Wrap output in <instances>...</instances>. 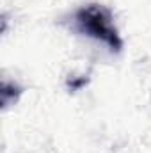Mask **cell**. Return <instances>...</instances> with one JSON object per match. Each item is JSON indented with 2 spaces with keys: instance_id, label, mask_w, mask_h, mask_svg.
<instances>
[{
  "instance_id": "6da1fadb",
  "label": "cell",
  "mask_w": 151,
  "mask_h": 153,
  "mask_svg": "<svg viewBox=\"0 0 151 153\" xmlns=\"http://www.w3.org/2000/svg\"><path fill=\"white\" fill-rule=\"evenodd\" d=\"M75 22L82 34L96 39V41H101L103 45H107L114 52L121 50L123 39H121L115 25H114L112 14L105 7L96 5V4L82 7L76 11Z\"/></svg>"
}]
</instances>
